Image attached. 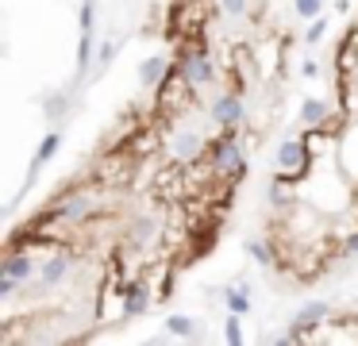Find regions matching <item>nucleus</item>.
<instances>
[{
    "mask_svg": "<svg viewBox=\"0 0 358 346\" xmlns=\"http://www.w3.org/2000/svg\"><path fill=\"white\" fill-rule=\"evenodd\" d=\"M204 154H209V170L216 173V177H227L231 185H239L250 177L247 154H243V147H239V127H227L224 135H216V139L204 147Z\"/></svg>",
    "mask_w": 358,
    "mask_h": 346,
    "instance_id": "obj_1",
    "label": "nucleus"
},
{
    "mask_svg": "<svg viewBox=\"0 0 358 346\" xmlns=\"http://www.w3.org/2000/svg\"><path fill=\"white\" fill-rule=\"evenodd\" d=\"M309 162H312V150H309V135H300V139H285L277 147V173L300 181L304 173H309Z\"/></svg>",
    "mask_w": 358,
    "mask_h": 346,
    "instance_id": "obj_2",
    "label": "nucleus"
},
{
    "mask_svg": "<svg viewBox=\"0 0 358 346\" xmlns=\"http://www.w3.org/2000/svg\"><path fill=\"white\" fill-rule=\"evenodd\" d=\"M212 120H216L220 131H227V127H239L243 124V115H247V104H243V92L239 89H227L220 92L216 100H212Z\"/></svg>",
    "mask_w": 358,
    "mask_h": 346,
    "instance_id": "obj_3",
    "label": "nucleus"
},
{
    "mask_svg": "<svg viewBox=\"0 0 358 346\" xmlns=\"http://www.w3.org/2000/svg\"><path fill=\"white\" fill-rule=\"evenodd\" d=\"M120 315L124 320H135V315H143L150 308V300H154V293H150L147 281H120Z\"/></svg>",
    "mask_w": 358,
    "mask_h": 346,
    "instance_id": "obj_4",
    "label": "nucleus"
},
{
    "mask_svg": "<svg viewBox=\"0 0 358 346\" xmlns=\"http://www.w3.org/2000/svg\"><path fill=\"white\" fill-rule=\"evenodd\" d=\"M0 273H8V277H16V281H24V285H27V281L39 273V265H35L31 250L12 247V250H4V258H0Z\"/></svg>",
    "mask_w": 358,
    "mask_h": 346,
    "instance_id": "obj_5",
    "label": "nucleus"
},
{
    "mask_svg": "<svg viewBox=\"0 0 358 346\" xmlns=\"http://www.w3.org/2000/svg\"><path fill=\"white\" fill-rule=\"evenodd\" d=\"M70 270H74V254H66V250H62V254H50L47 262L39 265V281H42L47 288H54L58 281H66Z\"/></svg>",
    "mask_w": 358,
    "mask_h": 346,
    "instance_id": "obj_6",
    "label": "nucleus"
},
{
    "mask_svg": "<svg viewBox=\"0 0 358 346\" xmlns=\"http://www.w3.org/2000/svg\"><path fill=\"white\" fill-rule=\"evenodd\" d=\"M297 204V192H293V177H285V173L274 170V177H270V208H277V212H289V208Z\"/></svg>",
    "mask_w": 358,
    "mask_h": 346,
    "instance_id": "obj_7",
    "label": "nucleus"
},
{
    "mask_svg": "<svg viewBox=\"0 0 358 346\" xmlns=\"http://www.w3.org/2000/svg\"><path fill=\"white\" fill-rule=\"evenodd\" d=\"M166 69H170L166 58H143L139 62V85L143 89H158L162 77H166Z\"/></svg>",
    "mask_w": 358,
    "mask_h": 346,
    "instance_id": "obj_8",
    "label": "nucleus"
},
{
    "mask_svg": "<svg viewBox=\"0 0 358 346\" xmlns=\"http://www.w3.org/2000/svg\"><path fill=\"white\" fill-rule=\"evenodd\" d=\"M58 147H62V131H47V135H42L39 150H35V158H31V177H39L42 165H47L50 158L58 154Z\"/></svg>",
    "mask_w": 358,
    "mask_h": 346,
    "instance_id": "obj_9",
    "label": "nucleus"
},
{
    "mask_svg": "<svg viewBox=\"0 0 358 346\" xmlns=\"http://www.w3.org/2000/svg\"><path fill=\"white\" fill-rule=\"evenodd\" d=\"M204 147H209V142H200L197 131H177L174 135V154L177 158H189V162H193V158H197Z\"/></svg>",
    "mask_w": 358,
    "mask_h": 346,
    "instance_id": "obj_10",
    "label": "nucleus"
},
{
    "mask_svg": "<svg viewBox=\"0 0 358 346\" xmlns=\"http://www.w3.org/2000/svg\"><path fill=\"white\" fill-rule=\"evenodd\" d=\"M327 115H332V108H327V100H316V97H309L304 104H300V124H304V127H316V124H324Z\"/></svg>",
    "mask_w": 358,
    "mask_h": 346,
    "instance_id": "obj_11",
    "label": "nucleus"
},
{
    "mask_svg": "<svg viewBox=\"0 0 358 346\" xmlns=\"http://www.w3.org/2000/svg\"><path fill=\"white\" fill-rule=\"evenodd\" d=\"M224 304H227V312L247 315L250 312V288L247 285H227L224 288Z\"/></svg>",
    "mask_w": 358,
    "mask_h": 346,
    "instance_id": "obj_12",
    "label": "nucleus"
},
{
    "mask_svg": "<svg viewBox=\"0 0 358 346\" xmlns=\"http://www.w3.org/2000/svg\"><path fill=\"white\" fill-rule=\"evenodd\" d=\"M247 254L254 258L259 265H274L277 262V250H274L270 239H247Z\"/></svg>",
    "mask_w": 358,
    "mask_h": 346,
    "instance_id": "obj_13",
    "label": "nucleus"
},
{
    "mask_svg": "<svg viewBox=\"0 0 358 346\" xmlns=\"http://www.w3.org/2000/svg\"><path fill=\"white\" fill-rule=\"evenodd\" d=\"M166 331H170V335H177V338H193V335H197V323H193L189 315L174 312V315H166Z\"/></svg>",
    "mask_w": 358,
    "mask_h": 346,
    "instance_id": "obj_14",
    "label": "nucleus"
},
{
    "mask_svg": "<svg viewBox=\"0 0 358 346\" xmlns=\"http://www.w3.org/2000/svg\"><path fill=\"white\" fill-rule=\"evenodd\" d=\"M293 12H297L304 24H312V19L324 16V0H293Z\"/></svg>",
    "mask_w": 358,
    "mask_h": 346,
    "instance_id": "obj_15",
    "label": "nucleus"
},
{
    "mask_svg": "<svg viewBox=\"0 0 358 346\" xmlns=\"http://www.w3.org/2000/svg\"><path fill=\"white\" fill-rule=\"evenodd\" d=\"M224 343L243 346V315L239 312H227V320H224Z\"/></svg>",
    "mask_w": 358,
    "mask_h": 346,
    "instance_id": "obj_16",
    "label": "nucleus"
},
{
    "mask_svg": "<svg viewBox=\"0 0 358 346\" xmlns=\"http://www.w3.org/2000/svg\"><path fill=\"white\" fill-rule=\"evenodd\" d=\"M89 58H92V31H81V39H77V69H89Z\"/></svg>",
    "mask_w": 358,
    "mask_h": 346,
    "instance_id": "obj_17",
    "label": "nucleus"
},
{
    "mask_svg": "<svg viewBox=\"0 0 358 346\" xmlns=\"http://www.w3.org/2000/svg\"><path fill=\"white\" fill-rule=\"evenodd\" d=\"M19 285H24V281L8 277V273H0V300H12L19 293Z\"/></svg>",
    "mask_w": 358,
    "mask_h": 346,
    "instance_id": "obj_18",
    "label": "nucleus"
},
{
    "mask_svg": "<svg viewBox=\"0 0 358 346\" xmlns=\"http://www.w3.org/2000/svg\"><path fill=\"white\" fill-rule=\"evenodd\" d=\"M324 35H327V19L320 16V19H312V24H309V31H304V42H320Z\"/></svg>",
    "mask_w": 358,
    "mask_h": 346,
    "instance_id": "obj_19",
    "label": "nucleus"
},
{
    "mask_svg": "<svg viewBox=\"0 0 358 346\" xmlns=\"http://www.w3.org/2000/svg\"><path fill=\"white\" fill-rule=\"evenodd\" d=\"M92 0H81V16H77V24H81V31H92Z\"/></svg>",
    "mask_w": 358,
    "mask_h": 346,
    "instance_id": "obj_20",
    "label": "nucleus"
},
{
    "mask_svg": "<svg viewBox=\"0 0 358 346\" xmlns=\"http://www.w3.org/2000/svg\"><path fill=\"white\" fill-rule=\"evenodd\" d=\"M220 8L227 16H247V0H220Z\"/></svg>",
    "mask_w": 358,
    "mask_h": 346,
    "instance_id": "obj_21",
    "label": "nucleus"
},
{
    "mask_svg": "<svg viewBox=\"0 0 358 346\" xmlns=\"http://www.w3.org/2000/svg\"><path fill=\"white\" fill-rule=\"evenodd\" d=\"M343 254H347V258H358V231H350V235H347V242H343Z\"/></svg>",
    "mask_w": 358,
    "mask_h": 346,
    "instance_id": "obj_22",
    "label": "nucleus"
},
{
    "mask_svg": "<svg viewBox=\"0 0 358 346\" xmlns=\"http://www.w3.org/2000/svg\"><path fill=\"white\" fill-rule=\"evenodd\" d=\"M112 54H116V42H104V47H100V66H108V62H112Z\"/></svg>",
    "mask_w": 358,
    "mask_h": 346,
    "instance_id": "obj_23",
    "label": "nucleus"
},
{
    "mask_svg": "<svg viewBox=\"0 0 358 346\" xmlns=\"http://www.w3.org/2000/svg\"><path fill=\"white\" fill-rule=\"evenodd\" d=\"M300 74H304V77H320V66H316V62H312V58H309V62L300 66Z\"/></svg>",
    "mask_w": 358,
    "mask_h": 346,
    "instance_id": "obj_24",
    "label": "nucleus"
}]
</instances>
